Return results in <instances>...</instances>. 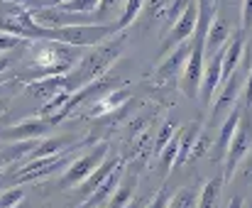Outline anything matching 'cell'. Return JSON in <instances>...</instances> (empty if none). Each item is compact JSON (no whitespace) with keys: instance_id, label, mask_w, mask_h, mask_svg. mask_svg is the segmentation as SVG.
Returning a JSON list of instances; mask_svg holds the SVG:
<instances>
[{"instance_id":"obj_1","label":"cell","mask_w":252,"mask_h":208,"mask_svg":"<svg viewBox=\"0 0 252 208\" xmlns=\"http://www.w3.org/2000/svg\"><path fill=\"white\" fill-rule=\"evenodd\" d=\"M125 49V37H113L110 42H100L95 44L88 54H84L76 61V69L64 74V91L74 93L79 89H84L86 84L105 76V71L115 64V59L120 57V52Z\"/></svg>"},{"instance_id":"obj_2","label":"cell","mask_w":252,"mask_h":208,"mask_svg":"<svg viewBox=\"0 0 252 208\" xmlns=\"http://www.w3.org/2000/svg\"><path fill=\"white\" fill-rule=\"evenodd\" d=\"M32 66L37 69V79L42 76H64L71 71V66L84 57L86 47H71L54 39H30L27 44Z\"/></svg>"},{"instance_id":"obj_3","label":"cell","mask_w":252,"mask_h":208,"mask_svg":"<svg viewBox=\"0 0 252 208\" xmlns=\"http://www.w3.org/2000/svg\"><path fill=\"white\" fill-rule=\"evenodd\" d=\"M115 34V30L110 25L103 22H86V25H66V27H57L52 30L54 42H64L71 47H95L105 39H110Z\"/></svg>"},{"instance_id":"obj_4","label":"cell","mask_w":252,"mask_h":208,"mask_svg":"<svg viewBox=\"0 0 252 208\" xmlns=\"http://www.w3.org/2000/svg\"><path fill=\"white\" fill-rule=\"evenodd\" d=\"M252 147V108H243L240 110V120L235 125V132L230 137V145H228V152H225V169H223V179L225 184L233 179L240 159L250 152Z\"/></svg>"},{"instance_id":"obj_5","label":"cell","mask_w":252,"mask_h":208,"mask_svg":"<svg viewBox=\"0 0 252 208\" xmlns=\"http://www.w3.org/2000/svg\"><path fill=\"white\" fill-rule=\"evenodd\" d=\"M108 152H110L108 142H95L88 152H84L79 159H74V162L64 169V174H62V179H59V186H62V189H76L86 177L105 159Z\"/></svg>"},{"instance_id":"obj_6","label":"cell","mask_w":252,"mask_h":208,"mask_svg":"<svg viewBox=\"0 0 252 208\" xmlns=\"http://www.w3.org/2000/svg\"><path fill=\"white\" fill-rule=\"evenodd\" d=\"M245 71L238 66L223 84H220V93L216 96V101H213V108H211V120H208V125H216V122H220L235 105L240 101V91H243V84H245Z\"/></svg>"},{"instance_id":"obj_7","label":"cell","mask_w":252,"mask_h":208,"mask_svg":"<svg viewBox=\"0 0 252 208\" xmlns=\"http://www.w3.org/2000/svg\"><path fill=\"white\" fill-rule=\"evenodd\" d=\"M196 22H198V0H191L186 5V10L171 22V30H169V37H167V44L162 49V57L167 54V49H174L176 44L191 39L193 30H196Z\"/></svg>"},{"instance_id":"obj_8","label":"cell","mask_w":252,"mask_h":208,"mask_svg":"<svg viewBox=\"0 0 252 208\" xmlns=\"http://www.w3.org/2000/svg\"><path fill=\"white\" fill-rule=\"evenodd\" d=\"M49 130H52V125H49L44 118H30V120H22V122H17V125H12V127L0 130V140H5V142L39 140V137H44Z\"/></svg>"},{"instance_id":"obj_9","label":"cell","mask_w":252,"mask_h":208,"mask_svg":"<svg viewBox=\"0 0 252 208\" xmlns=\"http://www.w3.org/2000/svg\"><path fill=\"white\" fill-rule=\"evenodd\" d=\"M220 66H223V49L206 59L203 76H201V86H198V103L203 105V108L213 101V93H216V89L220 86Z\"/></svg>"},{"instance_id":"obj_10","label":"cell","mask_w":252,"mask_h":208,"mask_svg":"<svg viewBox=\"0 0 252 208\" xmlns=\"http://www.w3.org/2000/svg\"><path fill=\"white\" fill-rule=\"evenodd\" d=\"M120 162H123V157L110 154V152L105 154V159H103V162H100V164H98V167H95V169H93L88 177H86L79 186H76V189H79V199H81V204H84L86 199H88V196H91V194H93V191H95V189H98V186H100V184H103V181H105L110 174H113V169H115Z\"/></svg>"},{"instance_id":"obj_11","label":"cell","mask_w":252,"mask_h":208,"mask_svg":"<svg viewBox=\"0 0 252 208\" xmlns=\"http://www.w3.org/2000/svg\"><path fill=\"white\" fill-rule=\"evenodd\" d=\"M189 52H191V39L176 44V47L169 52L167 59H162V64L157 66V71H155V81L162 84V81H167V79H174V76L184 69V64H186V59H189Z\"/></svg>"},{"instance_id":"obj_12","label":"cell","mask_w":252,"mask_h":208,"mask_svg":"<svg viewBox=\"0 0 252 208\" xmlns=\"http://www.w3.org/2000/svg\"><path fill=\"white\" fill-rule=\"evenodd\" d=\"M230 37H233V30H230V25L216 12L213 15V20H211V25H208V32H206V44H203V57L208 59V57H213L216 52H220L228 42H230Z\"/></svg>"},{"instance_id":"obj_13","label":"cell","mask_w":252,"mask_h":208,"mask_svg":"<svg viewBox=\"0 0 252 208\" xmlns=\"http://www.w3.org/2000/svg\"><path fill=\"white\" fill-rule=\"evenodd\" d=\"M245 37L248 34H243L240 30L238 32H233V37H230V42L223 47V66H220V84L243 64V59H245Z\"/></svg>"},{"instance_id":"obj_14","label":"cell","mask_w":252,"mask_h":208,"mask_svg":"<svg viewBox=\"0 0 252 208\" xmlns=\"http://www.w3.org/2000/svg\"><path fill=\"white\" fill-rule=\"evenodd\" d=\"M240 110H243V105H235V108L223 118L220 132H218V137H213V142H216V147H213V162H223V159H225V152H228L230 137H233V132H235L238 120H240Z\"/></svg>"},{"instance_id":"obj_15","label":"cell","mask_w":252,"mask_h":208,"mask_svg":"<svg viewBox=\"0 0 252 208\" xmlns=\"http://www.w3.org/2000/svg\"><path fill=\"white\" fill-rule=\"evenodd\" d=\"M137 184H140V177L137 174H130L125 172L120 184L115 186V191L110 194V199L105 201V208H127L130 201L135 199V191H137Z\"/></svg>"},{"instance_id":"obj_16","label":"cell","mask_w":252,"mask_h":208,"mask_svg":"<svg viewBox=\"0 0 252 208\" xmlns=\"http://www.w3.org/2000/svg\"><path fill=\"white\" fill-rule=\"evenodd\" d=\"M74 137L71 135H59V137H39L37 145L32 147V152L27 154L30 159H42V157H54L69 147H74Z\"/></svg>"},{"instance_id":"obj_17","label":"cell","mask_w":252,"mask_h":208,"mask_svg":"<svg viewBox=\"0 0 252 208\" xmlns=\"http://www.w3.org/2000/svg\"><path fill=\"white\" fill-rule=\"evenodd\" d=\"M30 96L39 98V101H49L54 96H59L64 91V76H42V79H34L32 84H27L25 89Z\"/></svg>"},{"instance_id":"obj_18","label":"cell","mask_w":252,"mask_h":208,"mask_svg":"<svg viewBox=\"0 0 252 208\" xmlns=\"http://www.w3.org/2000/svg\"><path fill=\"white\" fill-rule=\"evenodd\" d=\"M201 130H203V122L201 120H191L189 125L181 127V145H179V154L174 159V169H181L189 162V152H191V147H193V142H196V137H198Z\"/></svg>"},{"instance_id":"obj_19","label":"cell","mask_w":252,"mask_h":208,"mask_svg":"<svg viewBox=\"0 0 252 208\" xmlns=\"http://www.w3.org/2000/svg\"><path fill=\"white\" fill-rule=\"evenodd\" d=\"M130 93L125 89H113L110 93H105L103 98H98L93 108H88V115H108V113H115L120 105L127 103Z\"/></svg>"},{"instance_id":"obj_20","label":"cell","mask_w":252,"mask_h":208,"mask_svg":"<svg viewBox=\"0 0 252 208\" xmlns=\"http://www.w3.org/2000/svg\"><path fill=\"white\" fill-rule=\"evenodd\" d=\"M223 186H225V179L223 177H216V179L206 181L203 189L198 191V204H196V208H216L220 194H223Z\"/></svg>"},{"instance_id":"obj_21","label":"cell","mask_w":252,"mask_h":208,"mask_svg":"<svg viewBox=\"0 0 252 208\" xmlns=\"http://www.w3.org/2000/svg\"><path fill=\"white\" fill-rule=\"evenodd\" d=\"M142 7H145V0H125V2H123V12H120L118 22L113 25V30L120 32V30L130 27V25L137 20V15L142 12Z\"/></svg>"},{"instance_id":"obj_22","label":"cell","mask_w":252,"mask_h":208,"mask_svg":"<svg viewBox=\"0 0 252 208\" xmlns=\"http://www.w3.org/2000/svg\"><path fill=\"white\" fill-rule=\"evenodd\" d=\"M179 145H181V127L171 135V140H169L167 145L162 147V152H159V167H162V172H169V169L174 167V159H176V154H179Z\"/></svg>"},{"instance_id":"obj_23","label":"cell","mask_w":252,"mask_h":208,"mask_svg":"<svg viewBox=\"0 0 252 208\" xmlns=\"http://www.w3.org/2000/svg\"><path fill=\"white\" fill-rule=\"evenodd\" d=\"M196 204H198V191L193 186H184L171 194L167 208H196Z\"/></svg>"},{"instance_id":"obj_24","label":"cell","mask_w":252,"mask_h":208,"mask_svg":"<svg viewBox=\"0 0 252 208\" xmlns=\"http://www.w3.org/2000/svg\"><path fill=\"white\" fill-rule=\"evenodd\" d=\"M211 145H213V135H211V125H206V127L198 132V137H196V142H193V147H191V152H189V162H193V159H198L201 154H206V152L211 149Z\"/></svg>"},{"instance_id":"obj_25","label":"cell","mask_w":252,"mask_h":208,"mask_svg":"<svg viewBox=\"0 0 252 208\" xmlns=\"http://www.w3.org/2000/svg\"><path fill=\"white\" fill-rule=\"evenodd\" d=\"M98 5H100V0H66L59 7H64L66 12H76V15H91L98 10Z\"/></svg>"},{"instance_id":"obj_26","label":"cell","mask_w":252,"mask_h":208,"mask_svg":"<svg viewBox=\"0 0 252 208\" xmlns=\"http://www.w3.org/2000/svg\"><path fill=\"white\" fill-rule=\"evenodd\" d=\"M25 199V189L22 186H7L0 191V208H15L22 204Z\"/></svg>"},{"instance_id":"obj_27","label":"cell","mask_w":252,"mask_h":208,"mask_svg":"<svg viewBox=\"0 0 252 208\" xmlns=\"http://www.w3.org/2000/svg\"><path fill=\"white\" fill-rule=\"evenodd\" d=\"M174 132H176L174 120H167V122L159 127V132L155 135V140H152V152H155V154H159V152H162V147H164L169 140H171V135H174Z\"/></svg>"},{"instance_id":"obj_28","label":"cell","mask_w":252,"mask_h":208,"mask_svg":"<svg viewBox=\"0 0 252 208\" xmlns=\"http://www.w3.org/2000/svg\"><path fill=\"white\" fill-rule=\"evenodd\" d=\"M171 0H145V15H147V20H159V17H164L167 15V7Z\"/></svg>"},{"instance_id":"obj_29","label":"cell","mask_w":252,"mask_h":208,"mask_svg":"<svg viewBox=\"0 0 252 208\" xmlns=\"http://www.w3.org/2000/svg\"><path fill=\"white\" fill-rule=\"evenodd\" d=\"M235 174H240L243 184H252V147H250V152L240 159V164H238Z\"/></svg>"},{"instance_id":"obj_30","label":"cell","mask_w":252,"mask_h":208,"mask_svg":"<svg viewBox=\"0 0 252 208\" xmlns=\"http://www.w3.org/2000/svg\"><path fill=\"white\" fill-rule=\"evenodd\" d=\"M169 199H171V189H169L167 184L145 204V208H167V204H169Z\"/></svg>"},{"instance_id":"obj_31","label":"cell","mask_w":252,"mask_h":208,"mask_svg":"<svg viewBox=\"0 0 252 208\" xmlns=\"http://www.w3.org/2000/svg\"><path fill=\"white\" fill-rule=\"evenodd\" d=\"M252 30V0H243V10H240V32L248 34Z\"/></svg>"},{"instance_id":"obj_32","label":"cell","mask_w":252,"mask_h":208,"mask_svg":"<svg viewBox=\"0 0 252 208\" xmlns=\"http://www.w3.org/2000/svg\"><path fill=\"white\" fill-rule=\"evenodd\" d=\"M20 42H22V37H15V34H10V32H2V30H0V54H5V52H10V49L20 47Z\"/></svg>"},{"instance_id":"obj_33","label":"cell","mask_w":252,"mask_h":208,"mask_svg":"<svg viewBox=\"0 0 252 208\" xmlns=\"http://www.w3.org/2000/svg\"><path fill=\"white\" fill-rule=\"evenodd\" d=\"M189 2H191V0H171V2H169L167 15H164V17H167L169 22H174V20H176V17H179V15H181V12L186 10V5H189Z\"/></svg>"},{"instance_id":"obj_34","label":"cell","mask_w":252,"mask_h":208,"mask_svg":"<svg viewBox=\"0 0 252 208\" xmlns=\"http://www.w3.org/2000/svg\"><path fill=\"white\" fill-rule=\"evenodd\" d=\"M245 93H243V108H252V66L248 71V79H245Z\"/></svg>"},{"instance_id":"obj_35","label":"cell","mask_w":252,"mask_h":208,"mask_svg":"<svg viewBox=\"0 0 252 208\" xmlns=\"http://www.w3.org/2000/svg\"><path fill=\"white\" fill-rule=\"evenodd\" d=\"M225 208H245V201H243V196H233L230 201H228V206Z\"/></svg>"},{"instance_id":"obj_36","label":"cell","mask_w":252,"mask_h":208,"mask_svg":"<svg viewBox=\"0 0 252 208\" xmlns=\"http://www.w3.org/2000/svg\"><path fill=\"white\" fill-rule=\"evenodd\" d=\"M147 201H150V199H147ZM147 201H137V199H132L127 208H145V204H147Z\"/></svg>"},{"instance_id":"obj_37","label":"cell","mask_w":252,"mask_h":208,"mask_svg":"<svg viewBox=\"0 0 252 208\" xmlns=\"http://www.w3.org/2000/svg\"><path fill=\"white\" fill-rule=\"evenodd\" d=\"M7 66H10V59L0 57V74H2V71H7Z\"/></svg>"},{"instance_id":"obj_38","label":"cell","mask_w":252,"mask_h":208,"mask_svg":"<svg viewBox=\"0 0 252 208\" xmlns=\"http://www.w3.org/2000/svg\"><path fill=\"white\" fill-rule=\"evenodd\" d=\"M5 108H7V101H5V98H0V113H2Z\"/></svg>"},{"instance_id":"obj_39","label":"cell","mask_w":252,"mask_h":208,"mask_svg":"<svg viewBox=\"0 0 252 208\" xmlns=\"http://www.w3.org/2000/svg\"><path fill=\"white\" fill-rule=\"evenodd\" d=\"M98 208H105V204H103V206H98Z\"/></svg>"},{"instance_id":"obj_40","label":"cell","mask_w":252,"mask_h":208,"mask_svg":"<svg viewBox=\"0 0 252 208\" xmlns=\"http://www.w3.org/2000/svg\"><path fill=\"white\" fill-rule=\"evenodd\" d=\"M15 208H22V206H15Z\"/></svg>"}]
</instances>
